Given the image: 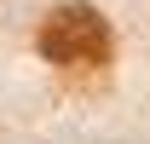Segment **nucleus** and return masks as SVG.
Returning <instances> with one entry per match:
<instances>
[{
  "label": "nucleus",
  "mask_w": 150,
  "mask_h": 144,
  "mask_svg": "<svg viewBox=\"0 0 150 144\" xmlns=\"http://www.w3.org/2000/svg\"><path fill=\"white\" fill-rule=\"evenodd\" d=\"M35 46L40 58L64 75H104L115 58V29L98 6H81V0H64L52 6L35 29Z\"/></svg>",
  "instance_id": "f257e3e1"
}]
</instances>
